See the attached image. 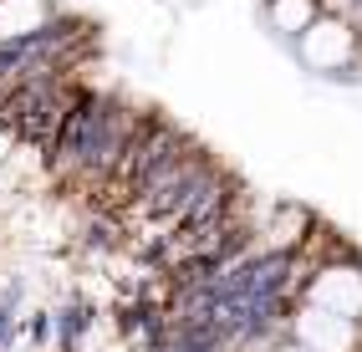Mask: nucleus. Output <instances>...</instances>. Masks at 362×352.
<instances>
[{
    "instance_id": "nucleus-1",
    "label": "nucleus",
    "mask_w": 362,
    "mask_h": 352,
    "mask_svg": "<svg viewBox=\"0 0 362 352\" xmlns=\"http://www.w3.org/2000/svg\"><path fill=\"white\" fill-rule=\"evenodd\" d=\"M46 26V0H0V41H26Z\"/></svg>"
}]
</instances>
